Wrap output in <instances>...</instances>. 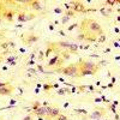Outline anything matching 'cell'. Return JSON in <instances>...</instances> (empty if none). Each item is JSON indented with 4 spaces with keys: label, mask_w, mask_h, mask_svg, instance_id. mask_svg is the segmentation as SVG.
Here are the masks:
<instances>
[{
    "label": "cell",
    "mask_w": 120,
    "mask_h": 120,
    "mask_svg": "<svg viewBox=\"0 0 120 120\" xmlns=\"http://www.w3.org/2000/svg\"><path fill=\"white\" fill-rule=\"evenodd\" d=\"M15 61H16V56L12 55V56H8V58H7V64H10V65H16Z\"/></svg>",
    "instance_id": "cell-16"
},
{
    "label": "cell",
    "mask_w": 120,
    "mask_h": 120,
    "mask_svg": "<svg viewBox=\"0 0 120 120\" xmlns=\"http://www.w3.org/2000/svg\"><path fill=\"white\" fill-rule=\"evenodd\" d=\"M4 86H7V83L6 82H0V88H4Z\"/></svg>",
    "instance_id": "cell-34"
},
{
    "label": "cell",
    "mask_w": 120,
    "mask_h": 120,
    "mask_svg": "<svg viewBox=\"0 0 120 120\" xmlns=\"http://www.w3.org/2000/svg\"><path fill=\"white\" fill-rule=\"evenodd\" d=\"M52 51H53V48L48 46V48H47V51H46V53H45V55H46V56H48L49 54H51V52H52Z\"/></svg>",
    "instance_id": "cell-24"
},
{
    "label": "cell",
    "mask_w": 120,
    "mask_h": 120,
    "mask_svg": "<svg viewBox=\"0 0 120 120\" xmlns=\"http://www.w3.org/2000/svg\"><path fill=\"white\" fill-rule=\"evenodd\" d=\"M37 70H38L40 72H45V70H43V67H42L41 65H38V66H37Z\"/></svg>",
    "instance_id": "cell-33"
},
{
    "label": "cell",
    "mask_w": 120,
    "mask_h": 120,
    "mask_svg": "<svg viewBox=\"0 0 120 120\" xmlns=\"http://www.w3.org/2000/svg\"><path fill=\"white\" fill-rule=\"evenodd\" d=\"M68 21H70V17H67V16H64V17H63V23H64V24H66Z\"/></svg>",
    "instance_id": "cell-27"
},
{
    "label": "cell",
    "mask_w": 120,
    "mask_h": 120,
    "mask_svg": "<svg viewBox=\"0 0 120 120\" xmlns=\"http://www.w3.org/2000/svg\"><path fill=\"white\" fill-rule=\"evenodd\" d=\"M94 101H95V102H101L102 100H101V97H96V98L94 100Z\"/></svg>",
    "instance_id": "cell-38"
},
{
    "label": "cell",
    "mask_w": 120,
    "mask_h": 120,
    "mask_svg": "<svg viewBox=\"0 0 120 120\" xmlns=\"http://www.w3.org/2000/svg\"><path fill=\"white\" fill-rule=\"evenodd\" d=\"M107 88H113V83H109V84L107 85Z\"/></svg>",
    "instance_id": "cell-43"
},
{
    "label": "cell",
    "mask_w": 120,
    "mask_h": 120,
    "mask_svg": "<svg viewBox=\"0 0 120 120\" xmlns=\"http://www.w3.org/2000/svg\"><path fill=\"white\" fill-rule=\"evenodd\" d=\"M64 107H65V108H67V107H68V102H66V103L64 105Z\"/></svg>",
    "instance_id": "cell-48"
},
{
    "label": "cell",
    "mask_w": 120,
    "mask_h": 120,
    "mask_svg": "<svg viewBox=\"0 0 120 120\" xmlns=\"http://www.w3.org/2000/svg\"><path fill=\"white\" fill-rule=\"evenodd\" d=\"M38 93H40V89L36 88V89H35V94H38Z\"/></svg>",
    "instance_id": "cell-44"
},
{
    "label": "cell",
    "mask_w": 120,
    "mask_h": 120,
    "mask_svg": "<svg viewBox=\"0 0 120 120\" xmlns=\"http://www.w3.org/2000/svg\"><path fill=\"white\" fill-rule=\"evenodd\" d=\"M66 16H67V17H73V16H75V12H73V11H67V12H66Z\"/></svg>",
    "instance_id": "cell-29"
},
{
    "label": "cell",
    "mask_w": 120,
    "mask_h": 120,
    "mask_svg": "<svg viewBox=\"0 0 120 120\" xmlns=\"http://www.w3.org/2000/svg\"><path fill=\"white\" fill-rule=\"evenodd\" d=\"M107 63H108L107 60H102V61L98 63V65H100V66H105V65H107Z\"/></svg>",
    "instance_id": "cell-31"
},
{
    "label": "cell",
    "mask_w": 120,
    "mask_h": 120,
    "mask_svg": "<svg viewBox=\"0 0 120 120\" xmlns=\"http://www.w3.org/2000/svg\"><path fill=\"white\" fill-rule=\"evenodd\" d=\"M11 93H12V88H11V86L0 88V95H10Z\"/></svg>",
    "instance_id": "cell-9"
},
{
    "label": "cell",
    "mask_w": 120,
    "mask_h": 120,
    "mask_svg": "<svg viewBox=\"0 0 120 120\" xmlns=\"http://www.w3.org/2000/svg\"><path fill=\"white\" fill-rule=\"evenodd\" d=\"M100 12H101L103 16H108L109 13H111V10H108V8H101V10H100Z\"/></svg>",
    "instance_id": "cell-18"
},
{
    "label": "cell",
    "mask_w": 120,
    "mask_h": 120,
    "mask_svg": "<svg viewBox=\"0 0 120 120\" xmlns=\"http://www.w3.org/2000/svg\"><path fill=\"white\" fill-rule=\"evenodd\" d=\"M56 46L58 47H61V48H70V46H71V43L70 42H56Z\"/></svg>",
    "instance_id": "cell-13"
},
{
    "label": "cell",
    "mask_w": 120,
    "mask_h": 120,
    "mask_svg": "<svg viewBox=\"0 0 120 120\" xmlns=\"http://www.w3.org/2000/svg\"><path fill=\"white\" fill-rule=\"evenodd\" d=\"M103 114H105V109H95V112L90 114V116H91V118H96V119H100Z\"/></svg>",
    "instance_id": "cell-7"
},
{
    "label": "cell",
    "mask_w": 120,
    "mask_h": 120,
    "mask_svg": "<svg viewBox=\"0 0 120 120\" xmlns=\"http://www.w3.org/2000/svg\"><path fill=\"white\" fill-rule=\"evenodd\" d=\"M54 12L58 13V15H61V13H63V10L60 8V7H55V8H54Z\"/></svg>",
    "instance_id": "cell-25"
},
{
    "label": "cell",
    "mask_w": 120,
    "mask_h": 120,
    "mask_svg": "<svg viewBox=\"0 0 120 120\" xmlns=\"http://www.w3.org/2000/svg\"><path fill=\"white\" fill-rule=\"evenodd\" d=\"M78 48H79V46H77L76 43H71V46H70V53H75V52H77L78 51Z\"/></svg>",
    "instance_id": "cell-15"
},
{
    "label": "cell",
    "mask_w": 120,
    "mask_h": 120,
    "mask_svg": "<svg viewBox=\"0 0 120 120\" xmlns=\"http://www.w3.org/2000/svg\"><path fill=\"white\" fill-rule=\"evenodd\" d=\"M58 60H59V55H55L53 59H51V60L48 61V66H54V65L56 64Z\"/></svg>",
    "instance_id": "cell-14"
},
{
    "label": "cell",
    "mask_w": 120,
    "mask_h": 120,
    "mask_svg": "<svg viewBox=\"0 0 120 120\" xmlns=\"http://www.w3.org/2000/svg\"><path fill=\"white\" fill-rule=\"evenodd\" d=\"M10 46H8V42H3L1 45H0V48H3V49H6V48H8Z\"/></svg>",
    "instance_id": "cell-23"
},
{
    "label": "cell",
    "mask_w": 120,
    "mask_h": 120,
    "mask_svg": "<svg viewBox=\"0 0 120 120\" xmlns=\"http://www.w3.org/2000/svg\"><path fill=\"white\" fill-rule=\"evenodd\" d=\"M96 72H94V71H90V70H85V68H81V73H79V76H93V75H95Z\"/></svg>",
    "instance_id": "cell-11"
},
{
    "label": "cell",
    "mask_w": 120,
    "mask_h": 120,
    "mask_svg": "<svg viewBox=\"0 0 120 120\" xmlns=\"http://www.w3.org/2000/svg\"><path fill=\"white\" fill-rule=\"evenodd\" d=\"M37 40H38L37 36H35V35H29V36L25 38V42H26L28 45H30V43H33V42H36Z\"/></svg>",
    "instance_id": "cell-10"
},
{
    "label": "cell",
    "mask_w": 120,
    "mask_h": 120,
    "mask_svg": "<svg viewBox=\"0 0 120 120\" xmlns=\"http://www.w3.org/2000/svg\"><path fill=\"white\" fill-rule=\"evenodd\" d=\"M97 41H98V43H102V42H105V41H106V35H105V34H103V35H100V37H98Z\"/></svg>",
    "instance_id": "cell-20"
},
{
    "label": "cell",
    "mask_w": 120,
    "mask_h": 120,
    "mask_svg": "<svg viewBox=\"0 0 120 120\" xmlns=\"http://www.w3.org/2000/svg\"><path fill=\"white\" fill-rule=\"evenodd\" d=\"M38 107H41V103H40L38 101H36L34 105H33V107H31V109H33V111H36V109L38 108Z\"/></svg>",
    "instance_id": "cell-19"
},
{
    "label": "cell",
    "mask_w": 120,
    "mask_h": 120,
    "mask_svg": "<svg viewBox=\"0 0 120 120\" xmlns=\"http://www.w3.org/2000/svg\"><path fill=\"white\" fill-rule=\"evenodd\" d=\"M61 72L68 77H78L79 76V70L77 67V65H70L66 66L64 68H61Z\"/></svg>",
    "instance_id": "cell-2"
},
{
    "label": "cell",
    "mask_w": 120,
    "mask_h": 120,
    "mask_svg": "<svg viewBox=\"0 0 120 120\" xmlns=\"http://www.w3.org/2000/svg\"><path fill=\"white\" fill-rule=\"evenodd\" d=\"M59 34H60V35H61V36H65V35H66V34H65V33L63 31V30H60V31H59Z\"/></svg>",
    "instance_id": "cell-41"
},
{
    "label": "cell",
    "mask_w": 120,
    "mask_h": 120,
    "mask_svg": "<svg viewBox=\"0 0 120 120\" xmlns=\"http://www.w3.org/2000/svg\"><path fill=\"white\" fill-rule=\"evenodd\" d=\"M47 108V116L48 118H54V116H58L60 114V109L59 108H52V107H46Z\"/></svg>",
    "instance_id": "cell-5"
},
{
    "label": "cell",
    "mask_w": 120,
    "mask_h": 120,
    "mask_svg": "<svg viewBox=\"0 0 120 120\" xmlns=\"http://www.w3.org/2000/svg\"><path fill=\"white\" fill-rule=\"evenodd\" d=\"M71 7L75 10L76 12H88V10L85 8V6L81 1H72L71 3Z\"/></svg>",
    "instance_id": "cell-4"
},
{
    "label": "cell",
    "mask_w": 120,
    "mask_h": 120,
    "mask_svg": "<svg viewBox=\"0 0 120 120\" xmlns=\"http://www.w3.org/2000/svg\"><path fill=\"white\" fill-rule=\"evenodd\" d=\"M43 56H45V54H43V52L41 51V52H40V54H38V59H40V60H42Z\"/></svg>",
    "instance_id": "cell-32"
},
{
    "label": "cell",
    "mask_w": 120,
    "mask_h": 120,
    "mask_svg": "<svg viewBox=\"0 0 120 120\" xmlns=\"http://www.w3.org/2000/svg\"><path fill=\"white\" fill-rule=\"evenodd\" d=\"M8 21H12L13 19V12H11V11H8V12H5V15H4Z\"/></svg>",
    "instance_id": "cell-17"
},
{
    "label": "cell",
    "mask_w": 120,
    "mask_h": 120,
    "mask_svg": "<svg viewBox=\"0 0 120 120\" xmlns=\"http://www.w3.org/2000/svg\"><path fill=\"white\" fill-rule=\"evenodd\" d=\"M51 88H53V85H49V84H45V85H43V89L47 90V91H48V90L51 89Z\"/></svg>",
    "instance_id": "cell-30"
},
{
    "label": "cell",
    "mask_w": 120,
    "mask_h": 120,
    "mask_svg": "<svg viewBox=\"0 0 120 120\" xmlns=\"http://www.w3.org/2000/svg\"><path fill=\"white\" fill-rule=\"evenodd\" d=\"M79 66H81V68L90 70V71H94V72H96V71H97V68H98L97 65H95V64L91 63V61H89V60H86V61H82Z\"/></svg>",
    "instance_id": "cell-3"
},
{
    "label": "cell",
    "mask_w": 120,
    "mask_h": 120,
    "mask_svg": "<svg viewBox=\"0 0 120 120\" xmlns=\"http://www.w3.org/2000/svg\"><path fill=\"white\" fill-rule=\"evenodd\" d=\"M64 6H65V8H67V10H68L70 7H71V5H70V4H67V3H65V4H64Z\"/></svg>",
    "instance_id": "cell-37"
},
{
    "label": "cell",
    "mask_w": 120,
    "mask_h": 120,
    "mask_svg": "<svg viewBox=\"0 0 120 120\" xmlns=\"http://www.w3.org/2000/svg\"><path fill=\"white\" fill-rule=\"evenodd\" d=\"M115 81H116L115 77H112V82H111V83H113V84H114V83H115Z\"/></svg>",
    "instance_id": "cell-42"
},
{
    "label": "cell",
    "mask_w": 120,
    "mask_h": 120,
    "mask_svg": "<svg viewBox=\"0 0 120 120\" xmlns=\"http://www.w3.org/2000/svg\"><path fill=\"white\" fill-rule=\"evenodd\" d=\"M118 21H120V16H118Z\"/></svg>",
    "instance_id": "cell-49"
},
{
    "label": "cell",
    "mask_w": 120,
    "mask_h": 120,
    "mask_svg": "<svg viewBox=\"0 0 120 120\" xmlns=\"http://www.w3.org/2000/svg\"><path fill=\"white\" fill-rule=\"evenodd\" d=\"M91 58H98V55H95V54H93V55H90Z\"/></svg>",
    "instance_id": "cell-47"
},
{
    "label": "cell",
    "mask_w": 120,
    "mask_h": 120,
    "mask_svg": "<svg viewBox=\"0 0 120 120\" xmlns=\"http://www.w3.org/2000/svg\"><path fill=\"white\" fill-rule=\"evenodd\" d=\"M0 24H1V17H0Z\"/></svg>",
    "instance_id": "cell-50"
},
{
    "label": "cell",
    "mask_w": 120,
    "mask_h": 120,
    "mask_svg": "<svg viewBox=\"0 0 120 120\" xmlns=\"http://www.w3.org/2000/svg\"><path fill=\"white\" fill-rule=\"evenodd\" d=\"M28 72H31V73H36V70H34V68H29V70H28Z\"/></svg>",
    "instance_id": "cell-35"
},
{
    "label": "cell",
    "mask_w": 120,
    "mask_h": 120,
    "mask_svg": "<svg viewBox=\"0 0 120 120\" xmlns=\"http://www.w3.org/2000/svg\"><path fill=\"white\" fill-rule=\"evenodd\" d=\"M26 64H28V65H34L35 63H34V60H29V61H28Z\"/></svg>",
    "instance_id": "cell-39"
},
{
    "label": "cell",
    "mask_w": 120,
    "mask_h": 120,
    "mask_svg": "<svg viewBox=\"0 0 120 120\" xmlns=\"http://www.w3.org/2000/svg\"><path fill=\"white\" fill-rule=\"evenodd\" d=\"M49 30H54V25H49Z\"/></svg>",
    "instance_id": "cell-45"
},
{
    "label": "cell",
    "mask_w": 120,
    "mask_h": 120,
    "mask_svg": "<svg viewBox=\"0 0 120 120\" xmlns=\"http://www.w3.org/2000/svg\"><path fill=\"white\" fill-rule=\"evenodd\" d=\"M75 111H76V113H79V114H88L85 109H75Z\"/></svg>",
    "instance_id": "cell-22"
},
{
    "label": "cell",
    "mask_w": 120,
    "mask_h": 120,
    "mask_svg": "<svg viewBox=\"0 0 120 120\" xmlns=\"http://www.w3.org/2000/svg\"><path fill=\"white\" fill-rule=\"evenodd\" d=\"M23 120H31V116H30V115H28V116H25Z\"/></svg>",
    "instance_id": "cell-40"
},
{
    "label": "cell",
    "mask_w": 120,
    "mask_h": 120,
    "mask_svg": "<svg viewBox=\"0 0 120 120\" xmlns=\"http://www.w3.org/2000/svg\"><path fill=\"white\" fill-rule=\"evenodd\" d=\"M10 103H11V106H12V105H15V103H16V101H15V100H12V101L10 102Z\"/></svg>",
    "instance_id": "cell-46"
},
{
    "label": "cell",
    "mask_w": 120,
    "mask_h": 120,
    "mask_svg": "<svg viewBox=\"0 0 120 120\" xmlns=\"http://www.w3.org/2000/svg\"><path fill=\"white\" fill-rule=\"evenodd\" d=\"M25 21H28V16L25 13H19L18 15V22L21 23V22H25Z\"/></svg>",
    "instance_id": "cell-12"
},
{
    "label": "cell",
    "mask_w": 120,
    "mask_h": 120,
    "mask_svg": "<svg viewBox=\"0 0 120 120\" xmlns=\"http://www.w3.org/2000/svg\"><path fill=\"white\" fill-rule=\"evenodd\" d=\"M77 26H78V24H77V23H75V24H72V25H70L67 29H68V31H70V30H73V29H75V28H77Z\"/></svg>",
    "instance_id": "cell-28"
},
{
    "label": "cell",
    "mask_w": 120,
    "mask_h": 120,
    "mask_svg": "<svg viewBox=\"0 0 120 120\" xmlns=\"http://www.w3.org/2000/svg\"><path fill=\"white\" fill-rule=\"evenodd\" d=\"M30 6H31V8L36 10V11H40V10H42V5L40 1H29Z\"/></svg>",
    "instance_id": "cell-8"
},
{
    "label": "cell",
    "mask_w": 120,
    "mask_h": 120,
    "mask_svg": "<svg viewBox=\"0 0 120 120\" xmlns=\"http://www.w3.org/2000/svg\"><path fill=\"white\" fill-rule=\"evenodd\" d=\"M34 113H35L36 115H38V116H43V115L47 114V108L43 107V106H41V107H38L36 111H34Z\"/></svg>",
    "instance_id": "cell-6"
},
{
    "label": "cell",
    "mask_w": 120,
    "mask_h": 120,
    "mask_svg": "<svg viewBox=\"0 0 120 120\" xmlns=\"http://www.w3.org/2000/svg\"><path fill=\"white\" fill-rule=\"evenodd\" d=\"M115 4H116L115 0H107V1H106V5H109V6H113Z\"/></svg>",
    "instance_id": "cell-21"
},
{
    "label": "cell",
    "mask_w": 120,
    "mask_h": 120,
    "mask_svg": "<svg viewBox=\"0 0 120 120\" xmlns=\"http://www.w3.org/2000/svg\"><path fill=\"white\" fill-rule=\"evenodd\" d=\"M58 120H68V119H67V116H65L63 114H59L58 115Z\"/></svg>",
    "instance_id": "cell-26"
},
{
    "label": "cell",
    "mask_w": 120,
    "mask_h": 120,
    "mask_svg": "<svg viewBox=\"0 0 120 120\" xmlns=\"http://www.w3.org/2000/svg\"><path fill=\"white\" fill-rule=\"evenodd\" d=\"M82 29L84 30V35H88L89 33L95 35H103V30L96 21L94 19H84L82 22Z\"/></svg>",
    "instance_id": "cell-1"
},
{
    "label": "cell",
    "mask_w": 120,
    "mask_h": 120,
    "mask_svg": "<svg viewBox=\"0 0 120 120\" xmlns=\"http://www.w3.org/2000/svg\"><path fill=\"white\" fill-rule=\"evenodd\" d=\"M111 109H112V112H113V113H115V106H114V105L111 106ZM115 114H116V113H115Z\"/></svg>",
    "instance_id": "cell-36"
}]
</instances>
